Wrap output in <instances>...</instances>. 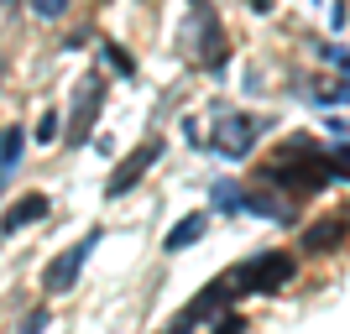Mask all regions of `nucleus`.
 I'll list each match as a JSON object with an SVG mask.
<instances>
[{"mask_svg": "<svg viewBox=\"0 0 350 334\" xmlns=\"http://www.w3.org/2000/svg\"><path fill=\"white\" fill-rule=\"evenodd\" d=\"M262 178H267V183H278V189H288V193H319L335 173H329V157L314 152L308 136H293V141L282 146V157L262 167Z\"/></svg>", "mask_w": 350, "mask_h": 334, "instance_id": "obj_1", "label": "nucleus"}, {"mask_svg": "<svg viewBox=\"0 0 350 334\" xmlns=\"http://www.w3.org/2000/svg\"><path fill=\"white\" fill-rule=\"evenodd\" d=\"M293 272H298L293 256H282V251H262V256L241 262L235 272H225V277H230V292H235V303H241V298H267V292L288 288Z\"/></svg>", "mask_w": 350, "mask_h": 334, "instance_id": "obj_2", "label": "nucleus"}, {"mask_svg": "<svg viewBox=\"0 0 350 334\" xmlns=\"http://www.w3.org/2000/svg\"><path fill=\"white\" fill-rule=\"evenodd\" d=\"M94 246H100V230H89L84 240H79V246L68 251V256H58V262L47 266V272H42V288L53 292V298H58V292H68L73 282H79V272H84V266H89V256H94Z\"/></svg>", "mask_w": 350, "mask_h": 334, "instance_id": "obj_3", "label": "nucleus"}, {"mask_svg": "<svg viewBox=\"0 0 350 334\" xmlns=\"http://www.w3.org/2000/svg\"><path fill=\"white\" fill-rule=\"evenodd\" d=\"M157 157H162V141H146V146H136L131 157H126V162L116 167V178L105 183V199H120V193H131L136 183H142V173H146V167H152Z\"/></svg>", "mask_w": 350, "mask_h": 334, "instance_id": "obj_4", "label": "nucleus"}, {"mask_svg": "<svg viewBox=\"0 0 350 334\" xmlns=\"http://www.w3.org/2000/svg\"><path fill=\"white\" fill-rule=\"evenodd\" d=\"M100 94H105L100 79H84V94H79V105H73V120H68V141H73V146H84V141H89V126H94Z\"/></svg>", "mask_w": 350, "mask_h": 334, "instance_id": "obj_5", "label": "nucleus"}, {"mask_svg": "<svg viewBox=\"0 0 350 334\" xmlns=\"http://www.w3.org/2000/svg\"><path fill=\"white\" fill-rule=\"evenodd\" d=\"M42 214H47V193H27V199H16L11 209H5V219H0V235H16L21 225H37Z\"/></svg>", "mask_w": 350, "mask_h": 334, "instance_id": "obj_6", "label": "nucleus"}, {"mask_svg": "<svg viewBox=\"0 0 350 334\" xmlns=\"http://www.w3.org/2000/svg\"><path fill=\"white\" fill-rule=\"evenodd\" d=\"M256 131H262V126H256L251 115H235L230 126H225V136H219V152H230V157H246V146L256 141Z\"/></svg>", "mask_w": 350, "mask_h": 334, "instance_id": "obj_7", "label": "nucleus"}, {"mask_svg": "<svg viewBox=\"0 0 350 334\" xmlns=\"http://www.w3.org/2000/svg\"><path fill=\"white\" fill-rule=\"evenodd\" d=\"M345 235H350L345 219H324V225H308V230H304V251H329V246H340Z\"/></svg>", "mask_w": 350, "mask_h": 334, "instance_id": "obj_8", "label": "nucleus"}, {"mask_svg": "<svg viewBox=\"0 0 350 334\" xmlns=\"http://www.w3.org/2000/svg\"><path fill=\"white\" fill-rule=\"evenodd\" d=\"M204 225H209L204 214H189V219H178L173 230H167V240H162V251H167V256H178L183 246H193V240L204 235Z\"/></svg>", "mask_w": 350, "mask_h": 334, "instance_id": "obj_9", "label": "nucleus"}, {"mask_svg": "<svg viewBox=\"0 0 350 334\" xmlns=\"http://www.w3.org/2000/svg\"><path fill=\"white\" fill-rule=\"evenodd\" d=\"M21 146H27V136H21V126H11V131L0 136V183L16 173V162H21Z\"/></svg>", "mask_w": 350, "mask_h": 334, "instance_id": "obj_10", "label": "nucleus"}, {"mask_svg": "<svg viewBox=\"0 0 350 334\" xmlns=\"http://www.w3.org/2000/svg\"><path fill=\"white\" fill-rule=\"evenodd\" d=\"M215 204L225 209V214H235V209H246V193L230 189V183H215Z\"/></svg>", "mask_w": 350, "mask_h": 334, "instance_id": "obj_11", "label": "nucleus"}, {"mask_svg": "<svg viewBox=\"0 0 350 334\" xmlns=\"http://www.w3.org/2000/svg\"><path fill=\"white\" fill-rule=\"evenodd\" d=\"M209 334H246V319L225 308V314H215V324H209Z\"/></svg>", "mask_w": 350, "mask_h": 334, "instance_id": "obj_12", "label": "nucleus"}, {"mask_svg": "<svg viewBox=\"0 0 350 334\" xmlns=\"http://www.w3.org/2000/svg\"><path fill=\"white\" fill-rule=\"evenodd\" d=\"M105 63H110V68H116V73H126V79H131V73H136V63H131V53H120V47H116V42H105Z\"/></svg>", "mask_w": 350, "mask_h": 334, "instance_id": "obj_13", "label": "nucleus"}, {"mask_svg": "<svg viewBox=\"0 0 350 334\" xmlns=\"http://www.w3.org/2000/svg\"><path fill=\"white\" fill-rule=\"evenodd\" d=\"M329 157V173L335 178H350V146H340V152H324Z\"/></svg>", "mask_w": 350, "mask_h": 334, "instance_id": "obj_14", "label": "nucleus"}, {"mask_svg": "<svg viewBox=\"0 0 350 334\" xmlns=\"http://www.w3.org/2000/svg\"><path fill=\"white\" fill-rule=\"evenodd\" d=\"M47 329V308H31V314H27V329H21V334H42Z\"/></svg>", "mask_w": 350, "mask_h": 334, "instance_id": "obj_15", "label": "nucleus"}, {"mask_svg": "<svg viewBox=\"0 0 350 334\" xmlns=\"http://www.w3.org/2000/svg\"><path fill=\"white\" fill-rule=\"evenodd\" d=\"M37 136H42V141H53V136H58V115H42V126H37Z\"/></svg>", "mask_w": 350, "mask_h": 334, "instance_id": "obj_16", "label": "nucleus"}]
</instances>
